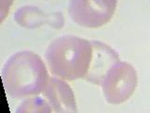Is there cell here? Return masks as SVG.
Returning <instances> with one entry per match:
<instances>
[{
  "label": "cell",
  "instance_id": "6da1fadb",
  "mask_svg": "<svg viewBox=\"0 0 150 113\" xmlns=\"http://www.w3.org/2000/svg\"><path fill=\"white\" fill-rule=\"evenodd\" d=\"M47 66L40 56L29 50L19 51L7 59L2 81L8 96L25 99L42 93L49 81Z\"/></svg>",
  "mask_w": 150,
  "mask_h": 113
},
{
  "label": "cell",
  "instance_id": "7a4b0ae2",
  "mask_svg": "<svg viewBox=\"0 0 150 113\" xmlns=\"http://www.w3.org/2000/svg\"><path fill=\"white\" fill-rule=\"evenodd\" d=\"M93 56V42L74 35H63L51 42L45 59L51 74L64 80L86 77Z\"/></svg>",
  "mask_w": 150,
  "mask_h": 113
},
{
  "label": "cell",
  "instance_id": "3957f363",
  "mask_svg": "<svg viewBox=\"0 0 150 113\" xmlns=\"http://www.w3.org/2000/svg\"><path fill=\"white\" fill-rule=\"evenodd\" d=\"M138 84L135 68L126 61L118 60L107 72L100 84L103 97L111 105H120L134 93Z\"/></svg>",
  "mask_w": 150,
  "mask_h": 113
},
{
  "label": "cell",
  "instance_id": "277c9868",
  "mask_svg": "<svg viewBox=\"0 0 150 113\" xmlns=\"http://www.w3.org/2000/svg\"><path fill=\"white\" fill-rule=\"evenodd\" d=\"M118 0H69V14L76 25L98 28L109 23Z\"/></svg>",
  "mask_w": 150,
  "mask_h": 113
},
{
  "label": "cell",
  "instance_id": "5b68a950",
  "mask_svg": "<svg viewBox=\"0 0 150 113\" xmlns=\"http://www.w3.org/2000/svg\"><path fill=\"white\" fill-rule=\"evenodd\" d=\"M42 95L49 102L53 112L71 113L77 111V104L72 89L64 79L52 77L49 79Z\"/></svg>",
  "mask_w": 150,
  "mask_h": 113
},
{
  "label": "cell",
  "instance_id": "8992f818",
  "mask_svg": "<svg viewBox=\"0 0 150 113\" xmlns=\"http://www.w3.org/2000/svg\"><path fill=\"white\" fill-rule=\"evenodd\" d=\"M92 42L93 56L84 79L90 83L100 85L109 69L120 59L118 54L108 44L97 41H92Z\"/></svg>",
  "mask_w": 150,
  "mask_h": 113
},
{
  "label": "cell",
  "instance_id": "52a82bcc",
  "mask_svg": "<svg viewBox=\"0 0 150 113\" xmlns=\"http://www.w3.org/2000/svg\"><path fill=\"white\" fill-rule=\"evenodd\" d=\"M48 15L39 7L26 5L19 8L14 13V21L22 27L35 29L48 24Z\"/></svg>",
  "mask_w": 150,
  "mask_h": 113
},
{
  "label": "cell",
  "instance_id": "ba28073f",
  "mask_svg": "<svg viewBox=\"0 0 150 113\" xmlns=\"http://www.w3.org/2000/svg\"><path fill=\"white\" fill-rule=\"evenodd\" d=\"M17 113H47L53 112V108L44 97L38 95L27 97L16 110Z\"/></svg>",
  "mask_w": 150,
  "mask_h": 113
},
{
  "label": "cell",
  "instance_id": "9c48e42d",
  "mask_svg": "<svg viewBox=\"0 0 150 113\" xmlns=\"http://www.w3.org/2000/svg\"><path fill=\"white\" fill-rule=\"evenodd\" d=\"M65 24V19L63 14L61 12H53L50 13L48 15V24L47 25L51 27L54 28V29H59V28L63 27Z\"/></svg>",
  "mask_w": 150,
  "mask_h": 113
},
{
  "label": "cell",
  "instance_id": "30bf717a",
  "mask_svg": "<svg viewBox=\"0 0 150 113\" xmlns=\"http://www.w3.org/2000/svg\"><path fill=\"white\" fill-rule=\"evenodd\" d=\"M14 0H0V22H3L11 9Z\"/></svg>",
  "mask_w": 150,
  "mask_h": 113
}]
</instances>
